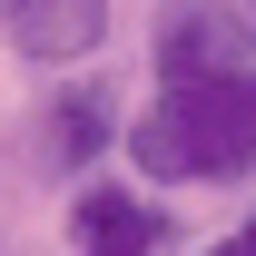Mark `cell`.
<instances>
[{
    "mask_svg": "<svg viewBox=\"0 0 256 256\" xmlns=\"http://www.w3.org/2000/svg\"><path fill=\"white\" fill-rule=\"evenodd\" d=\"M69 236L89 256H158L168 217L148 207V197H128V188H79V207H69Z\"/></svg>",
    "mask_w": 256,
    "mask_h": 256,
    "instance_id": "obj_4",
    "label": "cell"
},
{
    "mask_svg": "<svg viewBox=\"0 0 256 256\" xmlns=\"http://www.w3.org/2000/svg\"><path fill=\"white\" fill-rule=\"evenodd\" d=\"M207 256H256V217H246V226H226V236H217Z\"/></svg>",
    "mask_w": 256,
    "mask_h": 256,
    "instance_id": "obj_6",
    "label": "cell"
},
{
    "mask_svg": "<svg viewBox=\"0 0 256 256\" xmlns=\"http://www.w3.org/2000/svg\"><path fill=\"white\" fill-rule=\"evenodd\" d=\"M0 30H10L20 60L69 69V60H89L108 40V0H0Z\"/></svg>",
    "mask_w": 256,
    "mask_h": 256,
    "instance_id": "obj_3",
    "label": "cell"
},
{
    "mask_svg": "<svg viewBox=\"0 0 256 256\" xmlns=\"http://www.w3.org/2000/svg\"><path fill=\"white\" fill-rule=\"evenodd\" d=\"M236 10H246V30H256V0H236Z\"/></svg>",
    "mask_w": 256,
    "mask_h": 256,
    "instance_id": "obj_7",
    "label": "cell"
},
{
    "mask_svg": "<svg viewBox=\"0 0 256 256\" xmlns=\"http://www.w3.org/2000/svg\"><path fill=\"white\" fill-rule=\"evenodd\" d=\"M98 148H118V118H108V98L89 89V79H79V89H60L50 98V118H40V168H89Z\"/></svg>",
    "mask_w": 256,
    "mask_h": 256,
    "instance_id": "obj_5",
    "label": "cell"
},
{
    "mask_svg": "<svg viewBox=\"0 0 256 256\" xmlns=\"http://www.w3.org/2000/svg\"><path fill=\"white\" fill-rule=\"evenodd\" d=\"M128 168L188 188V178H256V69H217V79H178L128 118Z\"/></svg>",
    "mask_w": 256,
    "mask_h": 256,
    "instance_id": "obj_1",
    "label": "cell"
},
{
    "mask_svg": "<svg viewBox=\"0 0 256 256\" xmlns=\"http://www.w3.org/2000/svg\"><path fill=\"white\" fill-rule=\"evenodd\" d=\"M246 10L236 0H168L158 10V69L168 89L178 79H217V69H246Z\"/></svg>",
    "mask_w": 256,
    "mask_h": 256,
    "instance_id": "obj_2",
    "label": "cell"
}]
</instances>
